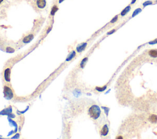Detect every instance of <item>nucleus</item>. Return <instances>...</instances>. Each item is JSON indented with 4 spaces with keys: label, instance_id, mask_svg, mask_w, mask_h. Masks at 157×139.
<instances>
[{
    "label": "nucleus",
    "instance_id": "obj_9",
    "mask_svg": "<svg viewBox=\"0 0 157 139\" xmlns=\"http://www.w3.org/2000/svg\"><path fill=\"white\" fill-rule=\"evenodd\" d=\"M87 45V44H82V45H80L79 46H78L77 48V51H78V52H81V51H82L83 50V49H85V46Z\"/></svg>",
    "mask_w": 157,
    "mask_h": 139
},
{
    "label": "nucleus",
    "instance_id": "obj_15",
    "mask_svg": "<svg viewBox=\"0 0 157 139\" xmlns=\"http://www.w3.org/2000/svg\"><path fill=\"white\" fill-rule=\"evenodd\" d=\"M4 1V0H0V6L3 4Z\"/></svg>",
    "mask_w": 157,
    "mask_h": 139
},
{
    "label": "nucleus",
    "instance_id": "obj_16",
    "mask_svg": "<svg viewBox=\"0 0 157 139\" xmlns=\"http://www.w3.org/2000/svg\"><path fill=\"white\" fill-rule=\"evenodd\" d=\"M154 133H155V134H156V135H157V132H156V133H155V132H154Z\"/></svg>",
    "mask_w": 157,
    "mask_h": 139
},
{
    "label": "nucleus",
    "instance_id": "obj_10",
    "mask_svg": "<svg viewBox=\"0 0 157 139\" xmlns=\"http://www.w3.org/2000/svg\"><path fill=\"white\" fill-rule=\"evenodd\" d=\"M75 55H76V53H75L74 51H73V53H71V54L69 55V56H68V58L66 60H67V61H69V60L72 59L74 57Z\"/></svg>",
    "mask_w": 157,
    "mask_h": 139
},
{
    "label": "nucleus",
    "instance_id": "obj_4",
    "mask_svg": "<svg viewBox=\"0 0 157 139\" xmlns=\"http://www.w3.org/2000/svg\"><path fill=\"white\" fill-rule=\"evenodd\" d=\"M35 4L38 9L42 10L45 8L47 3L45 0H35Z\"/></svg>",
    "mask_w": 157,
    "mask_h": 139
},
{
    "label": "nucleus",
    "instance_id": "obj_8",
    "mask_svg": "<svg viewBox=\"0 0 157 139\" xmlns=\"http://www.w3.org/2000/svg\"><path fill=\"white\" fill-rule=\"evenodd\" d=\"M32 39H33V36H32L31 34H30V35H29L27 37H25V38L23 40V41L24 43H28L29 42H30Z\"/></svg>",
    "mask_w": 157,
    "mask_h": 139
},
{
    "label": "nucleus",
    "instance_id": "obj_5",
    "mask_svg": "<svg viewBox=\"0 0 157 139\" xmlns=\"http://www.w3.org/2000/svg\"><path fill=\"white\" fill-rule=\"evenodd\" d=\"M4 96L5 97L8 99H11L13 97V92L12 90L8 87H5L4 90Z\"/></svg>",
    "mask_w": 157,
    "mask_h": 139
},
{
    "label": "nucleus",
    "instance_id": "obj_13",
    "mask_svg": "<svg viewBox=\"0 0 157 139\" xmlns=\"http://www.w3.org/2000/svg\"><path fill=\"white\" fill-rule=\"evenodd\" d=\"M118 20V16H115L114 18H113V19L111 21V23H114V22H115L117 20Z\"/></svg>",
    "mask_w": 157,
    "mask_h": 139
},
{
    "label": "nucleus",
    "instance_id": "obj_12",
    "mask_svg": "<svg viewBox=\"0 0 157 139\" xmlns=\"http://www.w3.org/2000/svg\"><path fill=\"white\" fill-rule=\"evenodd\" d=\"M152 4V1H146V2L144 3V4H143V5H144V6L145 7V6H147V5H150V4Z\"/></svg>",
    "mask_w": 157,
    "mask_h": 139
},
{
    "label": "nucleus",
    "instance_id": "obj_7",
    "mask_svg": "<svg viewBox=\"0 0 157 139\" xmlns=\"http://www.w3.org/2000/svg\"><path fill=\"white\" fill-rule=\"evenodd\" d=\"M130 10H131V6H130L126 7V8H125L123 10L122 12H121L120 15H122V16H125V15L127 14L128 12H129Z\"/></svg>",
    "mask_w": 157,
    "mask_h": 139
},
{
    "label": "nucleus",
    "instance_id": "obj_3",
    "mask_svg": "<svg viewBox=\"0 0 157 139\" xmlns=\"http://www.w3.org/2000/svg\"><path fill=\"white\" fill-rule=\"evenodd\" d=\"M109 127L107 126V124H105L103 125L101 128L100 130V135L101 137H106L109 135Z\"/></svg>",
    "mask_w": 157,
    "mask_h": 139
},
{
    "label": "nucleus",
    "instance_id": "obj_14",
    "mask_svg": "<svg viewBox=\"0 0 157 139\" xmlns=\"http://www.w3.org/2000/svg\"><path fill=\"white\" fill-rule=\"evenodd\" d=\"M136 0H131V4H134V3H136Z\"/></svg>",
    "mask_w": 157,
    "mask_h": 139
},
{
    "label": "nucleus",
    "instance_id": "obj_1",
    "mask_svg": "<svg viewBox=\"0 0 157 139\" xmlns=\"http://www.w3.org/2000/svg\"><path fill=\"white\" fill-rule=\"evenodd\" d=\"M88 114L90 117L94 120L100 119L102 115L101 110L100 108L96 105H93L88 110Z\"/></svg>",
    "mask_w": 157,
    "mask_h": 139
},
{
    "label": "nucleus",
    "instance_id": "obj_2",
    "mask_svg": "<svg viewBox=\"0 0 157 139\" xmlns=\"http://www.w3.org/2000/svg\"><path fill=\"white\" fill-rule=\"evenodd\" d=\"M147 120L150 124L152 125H157V114L151 111L147 114Z\"/></svg>",
    "mask_w": 157,
    "mask_h": 139
},
{
    "label": "nucleus",
    "instance_id": "obj_6",
    "mask_svg": "<svg viewBox=\"0 0 157 139\" xmlns=\"http://www.w3.org/2000/svg\"><path fill=\"white\" fill-rule=\"evenodd\" d=\"M11 70L10 69H6V71H4V78L7 82H10L11 80Z\"/></svg>",
    "mask_w": 157,
    "mask_h": 139
},
{
    "label": "nucleus",
    "instance_id": "obj_11",
    "mask_svg": "<svg viewBox=\"0 0 157 139\" xmlns=\"http://www.w3.org/2000/svg\"><path fill=\"white\" fill-rule=\"evenodd\" d=\"M141 12V9H136L135 10V11L134 12V13H133V17H134L135 16V15H138V14H139V12Z\"/></svg>",
    "mask_w": 157,
    "mask_h": 139
}]
</instances>
